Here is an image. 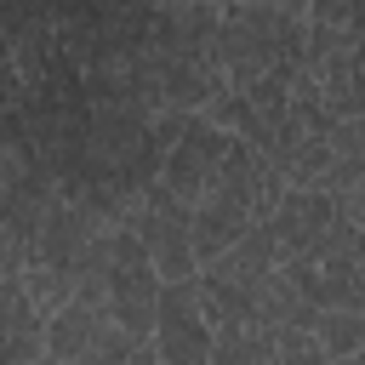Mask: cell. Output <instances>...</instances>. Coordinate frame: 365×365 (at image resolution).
<instances>
[{"instance_id":"6da1fadb","label":"cell","mask_w":365,"mask_h":365,"mask_svg":"<svg viewBox=\"0 0 365 365\" xmlns=\"http://www.w3.org/2000/svg\"><path fill=\"white\" fill-rule=\"evenodd\" d=\"M308 46V17L279 11L274 0H251V6H222V29H217V63L228 74V86H251L274 68H297Z\"/></svg>"},{"instance_id":"7a4b0ae2","label":"cell","mask_w":365,"mask_h":365,"mask_svg":"<svg viewBox=\"0 0 365 365\" xmlns=\"http://www.w3.org/2000/svg\"><path fill=\"white\" fill-rule=\"evenodd\" d=\"M125 228L143 240V251L154 257L160 279L165 285H182V279H200V251H194V211L154 177L137 188L131 211H125Z\"/></svg>"},{"instance_id":"3957f363","label":"cell","mask_w":365,"mask_h":365,"mask_svg":"<svg viewBox=\"0 0 365 365\" xmlns=\"http://www.w3.org/2000/svg\"><path fill=\"white\" fill-rule=\"evenodd\" d=\"M137 342L148 336H131L108 302H91V297H74L68 308L51 314V336H46V354L51 365H131Z\"/></svg>"},{"instance_id":"277c9868","label":"cell","mask_w":365,"mask_h":365,"mask_svg":"<svg viewBox=\"0 0 365 365\" xmlns=\"http://www.w3.org/2000/svg\"><path fill=\"white\" fill-rule=\"evenodd\" d=\"M234 143L240 137H228L222 125H211L205 114H188V125H182V137L165 148V160H160V182L194 211V200L217 182V171H222V160L234 154Z\"/></svg>"},{"instance_id":"5b68a950","label":"cell","mask_w":365,"mask_h":365,"mask_svg":"<svg viewBox=\"0 0 365 365\" xmlns=\"http://www.w3.org/2000/svg\"><path fill=\"white\" fill-rule=\"evenodd\" d=\"M154 348L165 354V365H211L217 359V319L205 314L200 279L165 285L160 319H154Z\"/></svg>"},{"instance_id":"8992f818","label":"cell","mask_w":365,"mask_h":365,"mask_svg":"<svg viewBox=\"0 0 365 365\" xmlns=\"http://www.w3.org/2000/svg\"><path fill=\"white\" fill-rule=\"evenodd\" d=\"M262 222L274 228L279 257L297 262V257H314V251L325 245V234H331V222H336V200H331L325 188H285L279 205H274Z\"/></svg>"},{"instance_id":"52a82bcc","label":"cell","mask_w":365,"mask_h":365,"mask_svg":"<svg viewBox=\"0 0 365 365\" xmlns=\"http://www.w3.org/2000/svg\"><path fill=\"white\" fill-rule=\"evenodd\" d=\"M51 336V314L34 302L23 274H0V365H40Z\"/></svg>"},{"instance_id":"ba28073f","label":"cell","mask_w":365,"mask_h":365,"mask_svg":"<svg viewBox=\"0 0 365 365\" xmlns=\"http://www.w3.org/2000/svg\"><path fill=\"white\" fill-rule=\"evenodd\" d=\"M200 114H205L211 125H222L228 137H245V143H257V148L268 143V125H262L257 103H251V97L240 91V86H222V91H217V97H211V103H205Z\"/></svg>"},{"instance_id":"9c48e42d","label":"cell","mask_w":365,"mask_h":365,"mask_svg":"<svg viewBox=\"0 0 365 365\" xmlns=\"http://www.w3.org/2000/svg\"><path fill=\"white\" fill-rule=\"evenodd\" d=\"M314 336L325 342V354H331V359L359 354V348H365V308H348V302L319 308V314H314Z\"/></svg>"},{"instance_id":"30bf717a","label":"cell","mask_w":365,"mask_h":365,"mask_svg":"<svg viewBox=\"0 0 365 365\" xmlns=\"http://www.w3.org/2000/svg\"><path fill=\"white\" fill-rule=\"evenodd\" d=\"M131 365H165V354L154 348V336H148V342H137V354H131Z\"/></svg>"},{"instance_id":"8fae6325","label":"cell","mask_w":365,"mask_h":365,"mask_svg":"<svg viewBox=\"0 0 365 365\" xmlns=\"http://www.w3.org/2000/svg\"><path fill=\"white\" fill-rule=\"evenodd\" d=\"M217 6H251V0H217Z\"/></svg>"},{"instance_id":"7c38bea8","label":"cell","mask_w":365,"mask_h":365,"mask_svg":"<svg viewBox=\"0 0 365 365\" xmlns=\"http://www.w3.org/2000/svg\"><path fill=\"white\" fill-rule=\"evenodd\" d=\"M40 365H51V359H40Z\"/></svg>"}]
</instances>
